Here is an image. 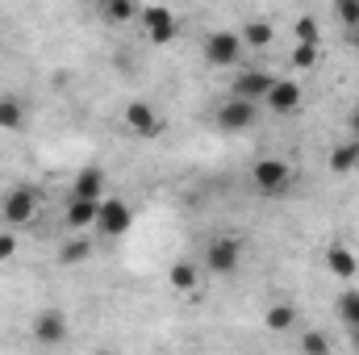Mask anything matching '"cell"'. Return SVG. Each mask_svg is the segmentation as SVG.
<instances>
[{"label":"cell","instance_id":"obj_1","mask_svg":"<svg viewBox=\"0 0 359 355\" xmlns=\"http://www.w3.org/2000/svg\"><path fill=\"white\" fill-rule=\"evenodd\" d=\"M138 21H142V29H147V42H151V46H168V42H176L180 17L168 8V4H147V8L138 13Z\"/></svg>","mask_w":359,"mask_h":355},{"label":"cell","instance_id":"obj_2","mask_svg":"<svg viewBox=\"0 0 359 355\" xmlns=\"http://www.w3.org/2000/svg\"><path fill=\"white\" fill-rule=\"evenodd\" d=\"M243 34L238 29H213L209 38H205V63L209 67H234L238 59H243Z\"/></svg>","mask_w":359,"mask_h":355},{"label":"cell","instance_id":"obj_3","mask_svg":"<svg viewBox=\"0 0 359 355\" xmlns=\"http://www.w3.org/2000/svg\"><path fill=\"white\" fill-rule=\"evenodd\" d=\"M34 213H38V192H34L29 184H17V188L4 196V205H0V222H4L8 230L29 226V222H34Z\"/></svg>","mask_w":359,"mask_h":355},{"label":"cell","instance_id":"obj_4","mask_svg":"<svg viewBox=\"0 0 359 355\" xmlns=\"http://www.w3.org/2000/svg\"><path fill=\"white\" fill-rule=\"evenodd\" d=\"M130 226H134V209H130L121 196H100V209H96V230H100L104 239H121Z\"/></svg>","mask_w":359,"mask_h":355},{"label":"cell","instance_id":"obj_5","mask_svg":"<svg viewBox=\"0 0 359 355\" xmlns=\"http://www.w3.org/2000/svg\"><path fill=\"white\" fill-rule=\"evenodd\" d=\"M251 184L264 192V196H284L292 188V168L284 159H259L251 168Z\"/></svg>","mask_w":359,"mask_h":355},{"label":"cell","instance_id":"obj_6","mask_svg":"<svg viewBox=\"0 0 359 355\" xmlns=\"http://www.w3.org/2000/svg\"><path fill=\"white\" fill-rule=\"evenodd\" d=\"M238 264H243V243H238L234 234L213 239V243L205 247V267H209L213 276H230V272H238Z\"/></svg>","mask_w":359,"mask_h":355},{"label":"cell","instance_id":"obj_7","mask_svg":"<svg viewBox=\"0 0 359 355\" xmlns=\"http://www.w3.org/2000/svg\"><path fill=\"white\" fill-rule=\"evenodd\" d=\"M259 121V100H247V96H230L222 109H217V126L238 134V130H251Z\"/></svg>","mask_w":359,"mask_h":355},{"label":"cell","instance_id":"obj_8","mask_svg":"<svg viewBox=\"0 0 359 355\" xmlns=\"http://www.w3.org/2000/svg\"><path fill=\"white\" fill-rule=\"evenodd\" d=\"M126 126L138 138H159L163 134V117H159V109L151 100H130L126 105Z\"/></svg>","mask_w":359,"mask_h":355},{"label":"cell","instance_id":"obj_9","mask_svg":"<svg viewBox=\"0 0 359 355\" xmlns=\"http://www.w3.org/2000/svg\"><path fill=\"white\" fill-rule=\"evenodd\" d=\"M271 72H264V67H247V72H238L234 76V84H230V96H247V100H264L271 88Z\"/></svg>","mask_w":359,"mask_h":355},{"label":"cell","instance_id":"obj_10","mask_svg":"<svg viewBox=\"0 0 359 355\" xmlns=\"http://www.w3.org/2000/svg\"><path fill=\"white\" fill-rule=\"evenodd\" d=\"M264 105H268L271 113H297L301 109V84L297 80H271Z\"/></svg>","mask_w":359,"mask_h":355},{"label":"cell","instance_id":"obj_11","mask_svg":"<svg viewBox=\"0 0 359 355\" xmlns=\"http://www.w3.org/2000/svg\"><path fill=\"white\" fill-rule=\"evenodd\" d=\"M34 339L46 343V347L63 343V339H67V318H63L59 309H42V314L34 318Z\"/></svg>","mask_w":359,"mask_h":355},{"label":"cell","instance_id":"obj_12","mask_svg":"<svg viewBox=\"0 0 359 355\" xmlns=\"http://www.w3.org/2000/svg\"><path fill=\"white\" fill-rule=\"evenodd\" d=\"M104 188H109V176H104V168H80L76 180H72V196H88V201H100L104 196Z\"/></svg>","mask_w":359,"mask_h":355},{"label":"cell","instance_id":"obj_13","mask_svg":"<svg viewBox=\"0 0 359 355\" xmlns=\"http://www.w3.org/2000/svg\"><path fill=\"white\" fill-rule=\"evenodd\" d=\"M96 209H100V201H88V196H72V205H67V213H63V222H67V230H88L96 226Z\"/></svg>","mask_w":359,"mask_h":355},{"label":"cell","instance_id":"obj_14","mask_svg":"<svg viewBox=\"0 0 359 355\" xmlns=\"http://www.w3.org/2000/svg\"><path fill=\"white\" fill-rule=\"evenodd\" d=\"M326 267H330V276H339V280H355V255H351V247H343V243H330L326 247Z\"/></svg>","mask_w":359,"mask_h":355},{"label":"cell","instance_id":"obj_15","mask_svg":"<svg viewBox=\"0 0 359 355\" xmlns=\"http://www.w3.org/2000/svg\"><path fill=\"white\" fill-rule=\"evenodd\" d=\"M238 34H243V46H247V51H264V46H271V38H276V29H271L268 17H251Z\"/></svg>","mask_w":359,"mask_h":355},{"label":"cell","instance_id":"obj_16","mask_svg":"<svg viewBox=\"0 0 359 355\" xmlns=\"http://www.w3.org/2000/svg\"><path fill=\"white\" fill-rule=\"evenodd\" d=\"M355 168H359V138L339 142V147L330 151V172H334V176H347V172H355Z\"/></svg>","mask_w":359,"mask_h":355},{"label":"cell","instance_id":"obj_17","mask_svg":"<svg viewBox=\"0 0 359 355\" xmlns=\"http://www.w3.org/2000/svg\"><path fill=\"white\" fill-rule=\"evenodd\" d=\"M25 126V105L17 96H0V130H21Z\"/></svg>","mask_w":359,"mask_h":355},{"label":"cell","instance_id":"obj_18","mask_svg":"<svg viewBox=\"0 0 359 355\" xmlns=\"http://www.w3.org/2000/svg\"><path fill=\"white\" fill-rule=\"evenodd\" d=\"M138 13H142V8H138L134 0H104V21H113V25H130Z\"/></svg>","mask_w":359,"mask_h":355},{"label":"cell","instance_id":"obj_19","mask_svg":"<svg viewBox=\"0 0 359 355\" xmlns=\"http://www.w3.org/2000/svg\"><path fill=\"white\" fill-rule=\"evenodd\" d=\"M339 322H347L351 330H359V288H343L339 293Z\"/></svg>","mask_w":359,"mask_h":355},{"label":"cell","instance_id":"obj_20","mask_svg":"<svg viewBox=\"0 0 359 355\" xmlns=\"http://www.w3.org/2000/svg\"><path fill=\"white\" fill-rule=\"evenodd\" d=\"M264 326H268V330H280V335L292 330V326H297V309H292V305H271L268 314H264Z\"/></svg>","mask_w":359,"mask_h":355},{"label":"cell","instance_id":"obj_21","mask_svg":"<svg viewBox=\"0 0 359 355\" xmlns=\"http://www.w3.org/2000/svg\"><path fill=\"white\" fill-rule=\"evenodd\" d=\"M168 280H172V288H180V293L196 288V264H172Z\"/></svg>","mask_w":359,"mask_h":355},{"label":"cell","instance_id":"obj_22","mask_svg":"<svg viewBox=\"0 0 359 355\" xmlns=\"http://www.w3.org/2000/svg\"><path fill=\"white\" fill-rule=\"evenodd\" d=\"M88 255H92L88 239H72V243H63V251H59V260H63V264H84Z\"/></svg>","mask_w":359,"mask_h":355},{"label":"cell","instance_id":"obj_23","mask_svg":"<svg viewBox=\"0 0 359 355\" xmlns=\"http://www.w3.org/2000/svg\"><path fill=\"white\" fill-rule=\"evenodd\" d=\"M292 34H297V42H322V25H318L309 13L292 21Z\"/></svg>","mask_w":359,"mask_h":355},{"label":"cell","instance_id":"obj_24","mask_svg":"<svg viewBox=\"0 0 359 355\" xmlns=\"http://www.w3.org/2000/svg\"><path fill=\"white\" fill-rule=\"evenodd\" d=\"M292 67H301V72L318 67V42H297L292 46Z\"/></svg>","mask_w":359,"mask_h":355},{"label":"cell","instance_id":"obj_25","mask_svg":"<svg viewBox=\"0 0 359 355\" xmlns=\"http://www.w3.org/2000/svg\"><path fill=\"white\" fill-rule=\"evenodd\" d=\"M301 347H305V351H313V355H326V351H330V339H326L322 330H309V335L301 339Z\"/></svg>","mask_w":359,"mask_h":355},{"label":"cell","instance_id":"obj_26","mask_svg":"<svg viewBox=\"0 0 359 355\" xmlns=\"http://www.w3.org/2000/svg\"><path fill=\"white\" fill-rule=\"evenodd\" d=\"M334 8L343 25H359V0H334Z\"/></svg>","mask_w":359,"mask_h":355},{"label":"cell","instance_id":"obj_27","mask_svg":"<svg viewBox=\"0 0 359 355\" xmlns=\"http://www.w3.org/2000/svg\"><path fill=\"white\" fill-rule=\"evenodd\" d=\"M13 255H17V234L13 230H0V264L13 260Z\"/></svg>","mask_w":359,"mask_h":355},{"label":"cell","instance_id":"obj_28","mask_svg":"<svg viewBox=\"0 0 359 355\" xmlns=\"http://www.w3.org/2000/svg\"><path fill=\"white\" fill-rule=\"evenodd\" d=\"M347 121H351V134H355V138H359V105H355V109H351V117H347Z\"/></svg>","mask_w":359,"mask_h":355}]
</instances>
